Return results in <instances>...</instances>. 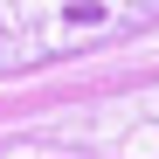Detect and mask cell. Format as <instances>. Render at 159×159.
I'll use <instances>...</instances> for the list:
<instances>
[{"mask_svg":"<svg viewBox=\"0 0 159 159\" xmlns=\"http://www.w3.org/2000/svg\"><path fill=\"white\" fill-rule=\"evenodd\" d=\"M159 21V0H0V76L90 56Z\"/></svg>","mask_w":159,"mask_h":159,"instance_id":"obj_1","label":"cell"}]
</instances>
